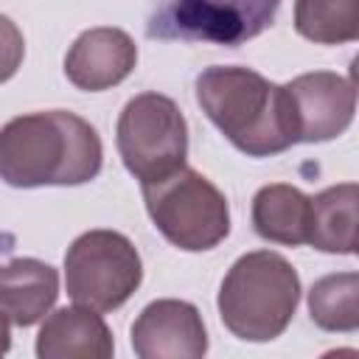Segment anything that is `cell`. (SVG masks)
<instances>
[{
  "mask_svg": "<svg viewBox=\"0 0 359 359\" xmlns=\"http://www.w3.org/2000/svg\"><path fill=\"white\" fill-rule=\"evenodd\" d=\"M59 297V275L36 258H11L0 264V311L8 323L25 328L39 323Z\"/></svg>",
  "mask_w": 359,
  "mask_h": 359,
  "instance_id": "7c38bea8",
  "label": "cell"
},
{
  "mask_svg": "<svg viewBox=\"0 0 359 359\" xmlns=\"http://www.w3.org/2000/svg\"><path fill=\"white\" fill-rule=\"evenodd\" d=\"M8 345H11V331H8V317L0 311V356L8 351Z\"/></svg>",
  "mask_w": 359,
  "mask_h": 359,
  "instance_id": "ac0fdd59",
  "label": "cell"
},
{
  "mask_svg": "<svg viewBox=\"0 0 359 359\" xmlns=\"http://www.w3.org/2000/svg\"><path fill=\"white\" fill-rule=\"evenodd\" d=\"M309 213H311V196H306L300 188L275 182L264 185L252 196V227L261 238L297 247L309 238Z\"/></svg>",
  "mask_w": 359,
  "mask_h": 359,
  "instance_id": "4fadbf2b",
  "label": "cell"
},
{
  "mask_svg": "<svg viewBox=\"0 0 359 359\" xmlns=\"http://www.w3.org/2000/svg\"><path fill=\"white\" fill-rule=\"evenodd\" d=\"M112 351V331L101 311L79 303L48 314L36 334L39 359H109Z\"/></svg>",
  "mask_w": 359,
  "mask_h": 359,
  "instance_id": "8fae6325",
  "label": "cell"
},
{
  "mask_svg": "<svg viewBox=\"0 0 359 359\" xmlns=\"http://www.w3.org/2000/svg\"><path fill=\"white\" fill-rule=\"evenodd\" d=\"M297 121V143H323L339 137L356 112L353 81L331 73L314 70L292 79L286 84Z\"/></svg>",
  "mask_w": 359,
  "mask_h": 359,
  "instance_id": "ba28073f",
  "label": "cell"
},
{
  "mask_svg": "<svg viewBox=\"0 0 359 359\" xmlns=\"http://www.w3.org/2000/svg\"><path fill=\"white\" fill-rule=\"evenodd\" d=\"M132 348L140 359H199L208 351L202 314L185 300H154L132 323Z\"/></svg>",
  "mask_w": 359,
  "mask_h": 359,
  "instance_id": "9c48e42d",
  "label": "cell"
},
{
  "mask_svg": "<svg viewBox=\"0 0 359 359\" xmlns=\"http://www.w3.org/2000/svg\"><path fill=\"white\" fill-rule=\"evenodd\" d=\"M280 0H168L160 25L168 36L236 48L266 31Z\"/></svg>",
  "mask_w": 359,
  "mask_h": 359,
  "instance_id": "52a82bcc",
  "label": "cell"
},
{
  "mask_svg": "<svg viewBox=\"0 0 359 359\" xmlns=\"http://www.w3.org/2000/svg\"><path fill=\"white\" fill-rule=\"evenodd\" d=\"M115 146L126 171L146 182H157L185 165L188 157V123L180 107L160 93H140L126 101L118 126Z\"/></svg>",
  "mask_w": 359,
  "mask_h": 359,
  "instance_id": "5b68a950",
  "label": "cell"
},
{
  "mask_svg": "<svg viewBox=\"0 0 359 359\" xmlns=\"http://www.w3.org/2000/svg\"><path fill=\"white\" fill-rule=\"evenodd\" d=\"M143 199L154 227L180 250L205 252L230 233L224 194L194 168L182 165L157 182H146Z\"/></svg>",
  "mask_w": 359,
  "mask_h": 359,
  "instance_id": "277c9868",
  "label": "cell"
},
{
  "mask_svg": "<svg viewBox=\"0 0 359 359\" xmlns=\"http://www.w3.org/2000/svg\"><path fill=\"white\" fill-rule=\"evenodd\" d=\"M22 56H25L22 31L6 14H0V84L8 81L20 70Z\"/></svg>",
  "mask_w": 359,
  "mask_h": 359,
  "instance_id": "e0dca14e",
  "label": "cell"
},
{
  "mask_svg": "<svg viewBox=\"0 0 359 359\" xmlns=\"http://www.w3.org/2000/svg\"><path fill=\"white\" fill-rule=\"evenodd\" d=\"M143 264L135 244L115 230L81 233L65 255V286L73 303L115 311L140 286Z\"/></svg>",
  "mask_w": 359,
  "mask_h": 359,
  "instance_id": "8992f818",
  "label": "cell"
},
{
  "mask_svg": "<svg viewBox=\"0 0 359 359\" xmlns=\"http://www.w3.org/2000/svg\"><path fill=\"white\" fill-rule=\"evenodd\" d=\"M356 202H359V188L353 182L331 185L317 196H311L306 244L323 252H339V255L356 252Z\"/></svg>",
  "mask_w": 359,
  "mask_h": 359,
  "instance_id": "5bb4252c",
  "label": "cell"
},
{
  "mask_svg": "<svg viewBox=\"0 0 359 359\" xmlns=\"http://www.w3.org/2000/svg\"><path fill=\"white\" fill-rule=\"evenodd\" d=\"M101 160L98 132L67 109L20 115L0 129V180L14 188L84 185Z\"/></svg>",
  "mask_w": 359,
  "mask_h": 359,
  "instance_id": "6da1fadb",
  "label": "cell"
},
{
  "mask_svg": "<svg viewBox=\"0 0 359 359\" xmlns=\"http://www.w3.org/2000/svg\"><path fill=\"white\" fill-rule=\"evenodd\" d=\"M309 311L323 331L353 334L359 328V275L337 272L320 278L309 292Z\"/></svg>",
  "mask_w": 359,
  "mask_h": 359,
  "instance_id": "2e32d148",
  "label": "cell"
},
{
  "mask_svg": "<svg viewBox=\"0 0 359 359\" xmlns=\"http://www.w3.org/2000/svg\"><path fill=\"white\" fill-rule=\"evenodd\" d=\"M137 65L135 39L109 25L84 31L65 56V76L73 87L101 93L121 84Z\"/></svg>",
  "mask_w": 359,
  "mask_h": 359,
  "instance_id": "30bf717a",
  "label": "cell"
},
{
  "mask_svg": "<svg viewBox=\"0 0 359 359\" xmlns=\"http://www.w3.org/2000/svg\"><path fill=\"white\" fill-rule=\"evenodd\" d=\"M300 303V278L294 266L272 252L241 255L219 289V317L224 328L244 342H269L286 331Z\"/></svg>",
  "mask_w": 359,
  "mask_h": 359,
  "instance_id": "3957f363",
  "label": "cell"
},
{
  "mask_svg": "<svg viewBox=\"0 0 359 359\" xmlns=\"http://www.w3.org/2000/svg\"><path fill=\"white\" fill-rule=\"evenodd\" d=\"M196 101L210 123L247 157L280 154L297 143L286 84H275L250 67H205L196 76Z\"/></svg>",
  "mask_w": 359,
  "mask_h": 359,
  "instance_id": "7a4b0ae2",
  "label": "cell"
},
{
  "mask_svg": "<svg viewBox=\"0 0 359 359\" xmlns=\"http://www.w3.org/2000/svg\"><path fill=\"white\" fill-rule=\"evenodd\" d=\"M294 28L317 45H342L359 36V0H294Z\"/></svg>",
  "mask_w": 359,
  "mask_h": 359,
  "instance_id": "9a60e30c",
  "label": "cell"
}]
</instances>
